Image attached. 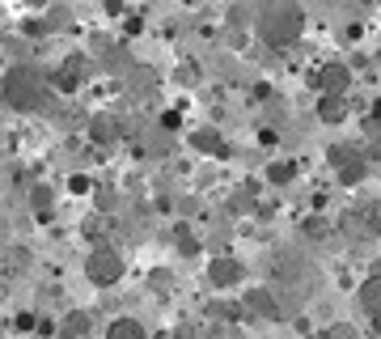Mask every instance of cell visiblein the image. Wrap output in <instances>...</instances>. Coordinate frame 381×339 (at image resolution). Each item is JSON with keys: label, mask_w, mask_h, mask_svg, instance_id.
<instances>
[{"label": "cell", "mask_w": 381, "mask_h": 339, "mask_svg": "<svg viewBox=\"0 0 381 339\" xmlns=\"http://www.w3.org/2000/svg\"><path fill=\"white\" fill-rule=\"evenodd\" d=\"M81 68H85V60H68L64 72H56V85H60V89H76V85H81V77H85Z\"/></svg>", "instance_id": "cell-8"}, {"label": "cell", "mask_w": 381, "mask_h": 339, "mask_svg": "<svg viewBox=\"0 0 381 339\" xmlns=\"http://www.w3.org/2000/svg\"><path fill=\"white\" fill-rule=\"evenodd\" d=\"M85 331H89V318H85V314H72L60 335H64V339H76V335H85Z\"/></svg>", "instance_id": "cell-13"}, {"label": "cell", "mask_w": 381, "mask_h": 339, "mask_svg": "<svg viewBox=\"0 0 381 339\" xmlns=\"http://www.w3.org/2000/svg\"><path fill=\"white\" fill-rule=\"evenodd\" d=\"M365 305H369V314H373L377 327H381V280H369L365 284Z\"/></svg>", "instance_id": "cell-11"}, {"label": "cell", "mask_w": 381, "mask_h": 339, "mask_svg": "<svg viewBox=\"0 0 381 339\" xmlns=\"http://www.w3.org/2000/svg\"><path fill=\"white\" fill-rule=\"evenodd\" d=\"M242 276H238V263L233 259H216L212 263V284L216 288H229V284H238Z\"/></svg>", "instance_id": "cell-6"}, {"label": "cell", "mask_w": 381, "mask_h": 339, "mask_svg": "<svg viewBox=\"0 0 381 339\" xmlns=\"http://www.w3.org/2000/svg\"><path fill=\"white\" fill-rule=\"evenodd\" d=\"M259 34L267 38V43H292L297 34H301V13L297 9H267L263 13V21H259Z\"/></svg>", "instance_id": "cell-2"}, {"label": "cell", "mask_w": 381, "mask_h": 339, "mask_svg": "<svg viewBox=\"0 0 381 339\" xmlns=\"http://www.w3.org/2000/svg\"><path fill=\"white\" fill-rule=\"evenodd\" d=\"M89 132H93V140H102V144H106V140H115V136H119V124H115V119H106V115H97Z\"/></svg>", "instance_id": "cell-10"}, {"label": "cell", "mask_w": 381, "mask_h": 339, "mask_svg": "<svg viewBox=\"0 0 381 339\" xmlns=\"http://www.w3.org/2000/svg\"><path fill=\"white\" fill-rule=\"evenodd\" d=\"M85 272H89L93 284H115V280L123 276V259H119L115 250H93L89 263H85Z\"/></svg>", "instance_id": "cell-3"}, {"label": "cell", "mask_w": 381, "mask_h": 339, "mask_svg": "<svg viewBox=\"0 0 381 339\" xmlns=\"http://www.w3.org/2000/svg\"><path fill=\"white\" fill-rule=\"evenodd\" d=\"M318 85L326 89V98H339V89H347V72H343L339 64H330L322 77H318Z\"/></svg>", "instance_id": "cell-5"}, {"label": "cell", "mask_w": 381, "mask_h": 339, "mask_svg": "<svg viewBox=\"0 0 381 339\" xmlns=\"http://www.w3.org/2000/svg\"><path fill=\"white\" fill-rule=\"evenodd\" d=\"M330 157H335V174H339V183L356 187V183L365 178V157L356 153V149H335Z\"/></svg>", "instance_id": "cell-4"}, {"label": "cell", "mask_w": 381, "mask_h": 339, "mask_svg": "<svg viewBox=\"0 0 381 339\" xmlns=\"http://www.w3.org/2000/svg\"><path fill=\"white\" fill-rule=\"evenodd\" d=\"M195 149H203V153H216V157H224V153H229V144L220 140V132L203 128V132H195Z\"/></svg>", "instance_id": "cell-7"}, {"label": "cell", "mask_w": 381, "mask_h": 339, "mask_svg": "<svg viewBox=\"0 0 381 339\" xmlns=\"http://www.w3.org/2000/svg\"><path fill=\"white\" fill-rule=\"evenodd\" d=\"M373 115H377V119H381V102H377V110H373Z\"/></svg>", "instance_id": "cell-18"}, {"label": "cell", "mask_w": 381, "mask_h": 339, "mask_svg": "<svg viewBox=\"0 0 381 339\" xmlns=\"http://www.w3.org/2000/svg\"><path fill=\"white\" fill-rule=\"evenodd\" d=\"M34 216H38V221L51 216V191H34Z\"/></svg>", "instance_id": "cell-14"}, {"label": "cell", "mask_w": 381, "mask_h": 339, "mask_svg": "<svg viewBox=\"0 0 381 339\" xmlns=\"http://www.w3.org/2000/svg\"><path fill=\"white\" fill-rule=\"evenodd\" d=\"M330 339H356V331L351 327H335V331H330Z\"/></svg>", "instance_id": "cell-16"}, {"label": "cell", "mask_w": 381, "mask_h": 339, "mask_svg": "<svg viewBox=\"0 0 381 339\" xmlns=\"http://www.w3.org/2000/svg\"><path fill=\"white\" fill-rule=\"evenodd\" d=\"M271 178L275 183H288L292 178V165H271Z\"/></svg>", "instance_id": "cell-15"}, {"label": "cell", "mask_w": 381, "mask_h": 339, "mask_svg": "<svg viewBox=\"0 0 381 339\" xmlns=\"http://www.w3.org/2000/svg\"><path fill=\"white\" fill-rule=\"evenodd\" d=\"M68 187H72V191H89V178H85V174H76V178H72Z\"/></svg>", "instance_id": "cell-17"}, {"label": "cell", "mask_w": 381, "mask_h": 339, "mask_svg": "<svg viewBox=\"0 0 381 339\" xmlns=\"http://www.w3.org/2000/svg\"><path fill=\"white\" fill-rule=\"evenodd\" d=\"M318 115L326 119V124H339V119L347 115V106H343V98H322V106H318Z\"/></svg>", "instance_id": "cell-12"}, {"label": "cell", "mask_w": 381, "mask_h": 339, "mask_svg": "<svg viewBox=\"0 0 381 339\" xmlns=\"http://www.w3.org/2000/svg\"><path fill=\"white\" fill-rule=\"evenodd\" d=\"M5 98H9L17 110L43 106V77H38L34 68H9V77H5Z\"/></svg>", "instance_id": "cell-1"}, {"label": "cell", "mask_w": 381, "mask_h": 339, "mask_svg": "<svg viewBox=\"0 0 381 339\" xmlns=\"http://www.w3.org/2000/svg\"><path fill=\"white\" fill-rule=\"evenodd\" d=\"M106 339H148V335H144V327L136 318H119V323H111V335Z\"/></svg>", "instance_id": "cell-9"}]
</instances>
